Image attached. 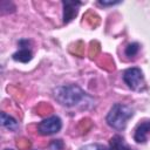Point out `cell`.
<instances>
[{
    "mask_svg": "<svg viewBox=\"0 0 150 150\" xmlns=\"http://www.w3.org/2000/svg\"><path fill=\"white\" fill-rule=\"evenodd\" d=\"M54 97L60 104L64 107H74L86 97V93L79 86L67 84L55 88Z\"/></svg>",
    "mask_w": 150,
    "mask_h": 150,
    "instance_id": "obj_1",
    "label": "cell"
},
{
    "mask_svg": "<svg viewBox=\"0 0 150 150\" xmlns=\"http://www.w3.org/2000/svg\"><path fill=\"white\" fill-rule=\"evenodd\" d=\"M134 115V111L131 107L123 104V103H115L108 115H107V123L109 127H111L115 130H123L129 121Z\"/></svg>",
    "mask_w": 150,
    "mask_h": 150,
    "instance_id": "obj_2",
    "label": "cell"
},
{
    "mask_svg": "<svg viewBox=\"0 0 150 150\" xmlns=\"http://www.w3.org/2000/svg\"><path fill=\"white\" fill-rule=\"evenodd\" d=\"M123 81L125 82V84L136 91L143 90L145 87L144 83V76L143 73L139 68L137 67H132V68H128L124 73H123Z\"/></svg>",
    "mask_w": 150,
    "mask_h": 150,
    "instance_id": "obj_3",
    "label": "cell"
},
{
    "mask_svg": "<svg viewBox=\"0 0 150 150\" xmlns=\"http://www.w3.org/2000/svg\"><path fill=\"white\" fill-rule=\"evenodd\" d=\"M62 128V122L60 120V117L57 116H50L43 121H41L38 125V131L40 135L43 136H48V135H53L56 134L61 130Z\"/></svg>",
    "mask_w": 150,
    "mask_h": 150,
    "instance_id": "obj_4",
    "label": "cell"
},
{
    "mask_svg": "<svg viewBox=\"0 0 150 150\" xmlns=\"http://www.w3.org/2000/svg\"><path fill=\"white\" fill-rule=\"evenodd\" d=\"M149 135H150V121H144L137 125L134 134V139L137 143H145Z\"/></svg>",
    "mask_w": 150,
    "mask_h": 150,
    "instance_id": "obj_5",
    "label": "cell"
},
{
    "mask_svg": "<svg viewBox=\"0 0 150 150\" xmlns=\"http://www.w3.org/2000/svg\"><path fill=\"white\" fill-rule=\"evenodd\" d=\"M81 5L79 1H63V22L67 23L77 14V8Z\"/></svg>",
    "mask_w": 150,
    "mask_h": 150,
    "instance_id": "obj_6",
    "label": "cell"
},
{
    "mask_svg": "<svg viewBox=\"0 0 150 150\" xmlns=\"http://www.w3.org/2000/svg\"><path fill=\"white\" fill-rule=\"evenodd\" d=\"M109 150H135L131 149L124 141V138L120 135H115L109 141Z\"/></svg>",
    "mask_w": 150,
    "mask_h": 150,
    "instance_id": "obj_7",
    "label": "cell"
},
{
    "mask_svg": "<svg viewBox=\"0 0 150 150\" xmlns=\"http://www.w3.org/2000/svg\"><path fill=\"white\" fill-rule=\"evenodd\" d=\"M13 59L15 61H20V62H23V63L25 62H28L32 59V52L27 47L22 46L20 50H18L16 53L13 54Z\"/></svg>",
    "mask_w": 150,
    "mask_h": 150,
    "instance_id": "obj_8",
    "label": "cell"
},
{
    "mask_svg": "<svg viewBox=\"0 0 150 150\" xmlns=\"http://www.w3.org/2000/svg\"><path fill=\"white\" fill-rule=\"evenodd\" d=\"M1 124L5 128L9 129V130H16L18 127H19L16 120L13 118L11 115H8L6 112H1Z\"/></svg>",
    "mask_w": 150,
    "mask_h": 150,
    "instance_id": "obj_9",
    "label": "cell"
},
{
    "mask_svg": "<svg viewBox=\"0 0 150 150\" xmlns=\"http://www.w3.org/2000/svg\"><path fill=\"white\" fill-rule=\"evenodd\" d=\"M138 50H139V45L138 43H136V42L130 43L125 48V55L129 56V57H132L138 53Z\"/></svg>",
    "mask_w": 150,
    "mask_h": 150,
    "instance_id": "obj_10",
    "label": "cell"
},
{
    "mask_svg": "<svg viewBox=\"0 0 150 150\" xmlns=\"http://www.w3.org/2000/svg\"><path fill=\"white\" fill-rule=\"evenodd\" d=\"M80 150H109L107 146H104L103 144H98V143H91V144H87L84 146H82Z\"/></svg>",
    "mask_w": 150,
    "mask_h": 150,
    "instance_id": "obj_11",
    "label": "cell"
},
{
    "mask_svg": "<svg viewBox=\"0 0 150 150\" xmlns=\"http://www.w3.org/2000/svg\"><path fill=\"white\" fill-rule=\"evenodd\" d=\"M63 148V143L61 139H54L50 144V149L52 150H61Z\"/></svg>",
    "mask_w": 150,
    "mask_h": 150,
    "instance_id": "obj_12",
    "label": "cell"
},
{
    "mask_svg": "<svg viewBox=\"0 0 150 150\" xmlns=\"http://www.w3.org/2000/svg\"><path fill=\"white\" fill-rule=\"evenodd\" d=\"M5 150H12V149H5Z\"/></svg>",
    "mask_w": 150,
    "mask_h": 150,
    "instance_id": "obj_13",
    "label": "cell"
}]
</instances>
